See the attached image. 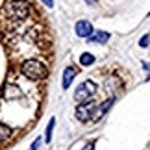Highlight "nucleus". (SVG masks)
Wrapping results in <instances>:
<instances>
[{
  "label": "nucleus",
  "instance_id": "f257e3e1",
  "mask_svg": "<svg viewBox=\"0 0 150 150\" xmlns=\"http://www.w3.org/2000/svg\"><path fill=\"white\" fill-rule=\"evenodd\" d=\"M28 15H30V6H28L26 0H6L4 8L0 11V17L9 26H15L19 22L26 21Z\"/></svg>",
  "mask_w": 150,
  "mask_h": 150
},
{
  "label": "nucleus",
  "instance_id": "f03ea898",
  "mask_svg": "<svg viewBox=\"0 0 150 150\" xmlns=\"http://www.w3.org/2000/svg\"><path fill=\"white\" fill-rule=\"evenodd\" d=\"M21 72L24 74L28 80H33V82L45 80L48 76V69L45 67L41 61H37V59H26L21 65Z\"/></svg>",
  "mask_w": 150,
  "mask_h": 150
},
{
  "label": "nucleus",
  "instance_id": "7ed1b4c3",
  "mask_svg": "<svg viewBox=\"0 0 150 150\" xmlns=\"http://www.w3.org/2000/svg\"><path fill=\"white\" fill-rule=\"evenodd\" d=\"M76 117L82 120H98L102 115L98 111V102L95 100H89V102H83L82 106L76 108Z\"/></svg>",
  "mask_w": 150,
  "mask_h": 150
},
{
  "label": "nucleus",
  "instance_id": "20e7f679",
  "mask_svg": "<svg viewBox=\"0 0 150 150\" xmlns=\"http://www.w3.org/2000/svg\"><path fill=\"white\" fill-rule=\"evenodd\" d=\"M95 91H96V83L93 80H85V82L80 83L78 89L74 91V100L76 102H85L91 95H95Z\"/></svg>",
  "mask_w": 150,
  "mask_h": 150
},
{
  "label": "nucleus",
  "instance_id": "39448f33",
  "mask_svg": "<svg viewBox=\"0 0 150 150\" xmlns=\"http://www.w3.org/2000/svg\"><path fill=\"white\" fill-rule=\"evenodd\" d=\"M74 30H76V35L78 37H89V35H93V26H91L89 21H78L76 26H74Z\"/></svg>",
  "mask_w": 150,
  "mask_h": 150
},
{
  "label": "nucleus",
  "instance_id": "423d86ee",
  "mask_svg": "<svg viewBox=\"0 0 150 150\" xmlns=\"http://www.w3.org/2000/svg\"><path fill=\"white\" fill-rule=\"evenodd\" d=\"M74 76H76V71H74V67H67L65 72H63V83H61L63 89H69V87H71Z\"/></svg>",
  "mask_w": 150,
  "mask_h": 150
},
{
  "label": "nucleus",
  "instance_id": "0eeeda50",
  "mask_svg": "<svg viewBox=\"0 0 150 150\" xmlns=\"http://www.w3.org/2000/svg\"><path fill=\"white\" fill-rule=\"evenodd\" d=\"M89 43H93V45H104V43H108L109 41V33L108 32H98V33H95V35H89Z\"/></svg>",
  "mask_w": 150,
  "mask_h": 150
},
{
  "label": "nucleus",
  "instance_id": "6e6552de",
  "mask_svg": "<svg viewBox=\"0 0 150 150\" xmlns=\"http://www.w3.org/2000/svg\"><path fill=\"white\" fill-rule=\"evenodd\" d=\"M11 135H13V130H11L8 124L0 122V145H2V143H6L8 139H11Z\"/></svg>",
  "mask_w": 150,
  "mask_h": 150
},
{
  "label": "nucleus",
  "instance_id": "1a4fd4ad",
  "mask_svg": "<svg viewBox=\"0 0 150 150\" xmlns=\"http://www.w3.org/2000/svg\"><path fill=\"white\" fill-rule=\"evenodd\" d=\"M80 63H82V65H85V67L93 65V63H95V56H93V54H89V52H85V54L80 56Z\"/></svg>",
  "mask_w": 150,
  "mask_h": 150
},
{
  "label": "nucleus",
  "instance_id": "9d476101",
  "mask_svg": "<svg viewBox=\"0 0 150 150\" xmlns=\"http://www.w3.org/2000/svg\"><path fill=\"white\" fill-rule=\"evenodd\" d=\"M54 126H56V120L52 119L50 122H48V126H47V135H45V139H47V143H50V139H52V130H54Z\"/></svg>",
  "mask_w": 150,
  "mask_h": 150
},
{
  "label": "nucleus",
  "instance_id": "9b49d317",
  "mask_svg": "<svg viewBox=\"0 0 150 150\" xmlns=\"http://www.w3.org/2000/svg\"><path fill=\"white\" fill-rule=\"evenodd\" d=\"M148 41H150V35H145V37H141L139 45H141V47H148Z\"/></svg>",
  "mask_w": 150,
  "mask_h": 150
},
{
  "label": "nucleus",
  "instance_id": "f8f14e48",
  "mask_svg": "<svg viewBox=\"0 0 150 150\" xmlns=\"http://www.w3.org/2000/svg\"><path fill=\"white\" fill-rule=\"evenodd\" d=\"M39 146H41V139H35L32 143V148L30 150H39Z\"/></svg>",
  "mask_w": 150,
  "mask_h": 150
},
{
  "label": "nucleus",
  "instance_id": "ddd939ff",
  "mask_svg": "<svg viewBox=\"0 0 150 150\" xmlns=\"http://www.w3.org/2000/svg\"><path fill=\"white\" fill-rule=\"evenodd\" d=\"M93 148H95V143L91 141V143H87V145H85V148H83V150H93Z\"/></svg>",
  "mask_w": 150,
  "mask_h": 150
},
{
  "label": "nucleus",
  "instance_id": "4468645a",
  "mask_svg": "<svg viewBox=\"0 0 150 150\" xmlns=\"http://www.w3.org/2000/svg\"><path fill=\"white\" fill-rule=\"evenodd\" d=\"M43 4L48 6V8H52V6H54V0H43Z\"/></svg>",
  "mask_w": 150,
  "mask_h": 150
},
{
  "label": "nucleus",
  "instance_id": "2eb2a0df",
  "mask_svg": "<svg viewBox=\"0 0 150 150\" xmlns=\"http://www.w3.org/2000/svg\"><path fill=\"white\" fill-rule=\"evenodd\" d=\"M85 2H87V4H89V6H95V4H96V2H98V0H85Z\"/></svg>",
  "mask_w": 150,
  "mask_h": 150
}]
</instances>
